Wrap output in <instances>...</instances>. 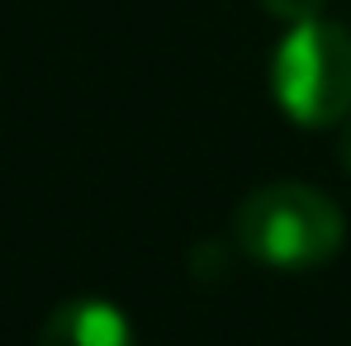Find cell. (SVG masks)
I'll use <instances>...</instances> for the list:
<instances>
[{
  "label": "cell",
  "instance_id": "1",
  "mask_svg": "<svg viewBox=\"0 0 351 346\" xmlns=\"http://www.w3.org/2000/svg\"><path fill=\"white\" fill-rule=\"evenodd\" d=\"M237 247L271 271H318L328 266L342 242H347V219L332 195L304 180H276L252 190L233 214Z\"/></svg>",
  "mask_w": 351,
  "mask_h": 346
},
{
  "label": "cell",
  "instance_id": "2",
  "mask_svg": "<svg viewBox=\"0 0 351 346\" xmlns=\"http://www.w3.org/2000/svg\"><path fill=\"white\" fill-rule=\"evenodd\" d=\"M271 95L299 128H332L351 119V34L308 19L290 24L271 58Z\"/></svg>",
  "mask_w": 351,
  "mask_h": 346
},
{
  "label": "cell",
  "instance_id": "3",
  "mask_svg": "<svg viewBox=\"0 0 351 346\" xmlns=\"http://www.w3.org/2000/svg\"><path fill=\"white\" fill-rule=\"evenodd\" d=\"M38 346H138V337L110 299H66L38 328Z\"/></svg>",
  "mask_w": 351,
  "mask_h": 346
},
{
  "label": "cell",
  "instance_id": "4",
  "mask_svg": "<svg viewBox=\"0 0 351 346\" xmlns=\"http://www.w3.org/2000/svg\"><path fill=\"white\" fill-rule=\"evenodd\" d=\"M261 10L276 14L280 24H308V19H318L323 0H261Z\"/></svg>",
  "mask_w": 351,
  "mask_h": 346
},
{
  "label": "cell",
  "instance_id": "5",
  "mask_svg": "<svg viewBox=\"0 0 351 346\" xmlns=\"http://www.w3.org/2000/svg\"><path fill=\"white\" fill-rule=\"evenodd\" d=\"M337 157H342V171L351 175V119L342 123V143H337Z\"/></svg>",
  "mask_w": 351,
  "mask_h": 346
}]
</instances>
